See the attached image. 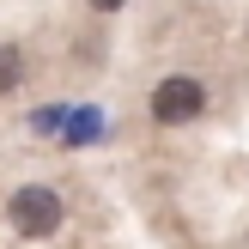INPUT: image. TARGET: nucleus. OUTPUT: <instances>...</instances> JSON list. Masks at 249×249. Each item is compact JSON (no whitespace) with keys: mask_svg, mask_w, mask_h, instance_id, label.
<instances>
[{"mask_svg":"<svg viewBox=\"0 0 249 249\" xmlns=\"http://www.w3.org/2000/svg\"><path fill=\"white\" fill-rule=\"evenodd\" d=\"M91 6H97V12H122V0H91Z\"/></svg>","mask_w":249,"mask_h":249,"instance_id":"20e7f679","label":"nucleus"},{"mask_svg":"<svg viewBox=\"0 0 249 249\" xmlns=\"http://www.w3.org/2000/svg\"><path fill=\"white\" fill-rule=\"evenodd\" d=\"M201 109H207V91L195 79H182V73H170L152 91V122H164V128H182V122H195Z\"/></svg>","mask_w":249,"mask_h":249,"instance_id":"f03ea898","label":"nucleus"},{"mask_svg":"<svg viewBox=\"0 0 249 249\" xmlns=\"http://www.w3.org/2000/svg\"><path fill=\"white\" fill-rule=\"evenodd\" d=\"M18 79H24V55H18L12 43H0V97H6Z\"/></svg>","mask_w":249,"mask_h":249,"instance_id":"7ed1b4c3","label":"nucleus"},{"mask_svg":"<svg viewBox=\"0 0 249 249\" xmlns=\"http://www.w3.org/2000/svg\"><path fill=\"white\" fill-rule=\"evenodd\" d=\"M6 219H12L18 237H55L61 231V195L43 189V182H24V189L6 201Z\"/></svg>","mask_w":249,"mask_h":249,"instance_id":"f257e3e1","label":"nucleus"}]
</instances>
